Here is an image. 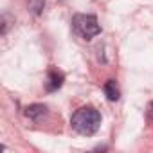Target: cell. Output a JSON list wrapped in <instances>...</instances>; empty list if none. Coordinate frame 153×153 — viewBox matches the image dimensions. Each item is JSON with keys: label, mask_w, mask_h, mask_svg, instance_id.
<instances>
[{"label": "cell", "mask_w": 153, "mask_h": 153, "mask_svg": "<svg viewBox=\"0 0 153 153\" xmlns=\"http://www.w3.org/2000/svg\"><path fill=\"white\" fill-rule=\"evenodd\" d=\"M146 119H148V123H151V124H153V103H149V105H148V110H146Z\"/></svg>", "instance_id": "obj_6"}, {"label": "cell", "mask_w": 153, "mask_h": 153, "mask_svg": "<svg viewBox=\"0 0 153 153\" xmlns=\"http://www.w3.org/2000/svg\"><path fill=\"white\" fill-rule=\"evenodd\" d=\"M47 114V106L45 105H31L25 108V115L33 121H40L43 115Z\"/></svg>", "instance_id": "obj_4"}, {"label": "cell", "mask_w": 153, "mask_h": 153, "mask_svg": "<svg viewBox=\"0 0 153 153\" xmlns=\"http://www.w3.org/2000/svg\"><path fill=\"white\" fill-rule=\"evenodd\" d=\"M103 90H105V96H106L110 101H117V99H119V96H121V92H119V87H117L115 79H108V81L105 83Z\"/></svg>", "instance_id": "obj_5"}, {"label": "cell", "mask_w": 153, "mask_h": 153, "mask_svg": "<svg viewBox=\"0 0 153 153\" xmlns=\"http://www.w3.org/2000/svg\"><path fill=\"white\" fill-rule=\"evenodd\" d=\"M72 128L81 135H94L101 126V114L92 106H83L76 110L70 119Z\"/></svg>", "instance_id": "obj_1"}, {"label": "cell", "mask_w": 153, "mask_h": 153, "mask_svg": "<svg viewBox=\"0 0 153 153\" xmlns=\"http://www.w3.org/2000/svg\"><path fill=\"white\" fill-rule=\"evenodd\" d=\"M61 85H63V74L61 72H56V70H51L49 76H47V90L49 92H54Z\"/></svg>", "instance_id": "obj_3"}, {"label": "cell", "mask_w": 153, "mask_h": 153, "mask_svg": "<svg viewBox=\"0 0 153 153\" xmlns=\"http://www.w3.org/2000/svg\"><path fill=\"white\" fill-rule=\"evenodd\" d=\"M72 22H74L76 31L87 40H90L101 33V25L97 24V18L94 15H76Z\"/></svg>", "instance_id": "obj_2"}]
</instances>
